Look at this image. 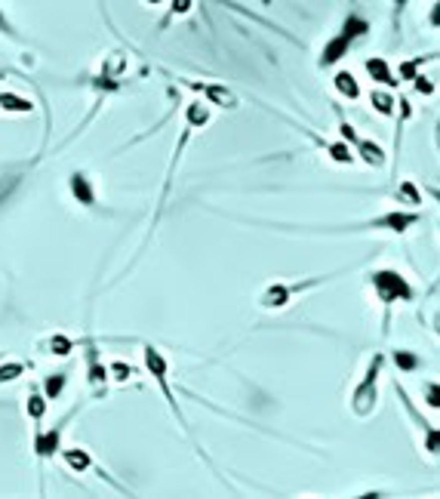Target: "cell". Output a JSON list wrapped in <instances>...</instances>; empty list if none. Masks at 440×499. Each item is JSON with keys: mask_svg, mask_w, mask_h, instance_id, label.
Returning <instances> with one entry per match:
<instances>
[{"mask_svg": "<svg viewBox=\"0 0 440 499\" xmlns=\"http://www.w3.org/2000/svg\"><path fill=\"white\" fill-rule=\"evenodd\" d=\"M376 290L385 302H394V299H410V287L407 280L394 271H379L376 274Z\"/></svg>", "mask_w": 440, "mask_h": 499, "instance_id": "cell-1", "label": "cell"}, {"mask_svg": "<svg viewBox=\"0 0 440 499\" xmlns=\"http://www.w3.org/2000/svg\"><path fill=\"white\" fill-rule=\"evenodd\" d=\"M363 31H366V22H363V19H348V22H345V31H342L339 37H336L333 43L326 46V52H323V62H326V65H329V62H336V59L342 56V52H345L348 40H351V37H357V34H363Z\"/></svg>", "mask_w": 440, "mask_h": 499, "instance_id": "cell-2", "label": "cell"}, {"mask_svg": "<svg viewBox=\"0 0 440 499\" xmlns=\"http://www.w3.org/2000/svg\"><path fill=\"white\" fill-rule=\"evenodd\" d=\"M145 361H148V370L154 373V376H157V382L163 385V395H167L170 398V388H167V379H163V358H160V354L154 351V348H148V351H145ZM173 401V398H170Z\"/></svg>", "mask_w": 440, "mask_h": 499, "instance_id": "cell-3", "label": "cell"}, {"mask_svg": "<svg viewBox=\"0 0 440 499\" xmlns=\"http://www.w3.org/2000/svg\"><path fill=\"white\" fill-rule=\"evenodd\" d=\"M416 222V216H410V213H391V216H382L379 219V225H388V228H394V231H403L407 225H413Z\"/></svg>", "mask_w": 440, "mask_h": 499, "instance_id": "cell-4", "label": "cell"}, {"mask_svg": "<svg viewBox=\"0 0 440 499\" xmlns=\"http://www.w3.org/2000/svg\"><path fill=\"white\" fill-rule=\"evenodd\" d=\"M366 68H370V74H373L376 80H382V83H394V77H391L388 65H385L382 59H370V62H366Z\"/></svg>", "mask_w": 440, "mask_h": 499, "instance_id": "cell-5", "label": "cell"}, {"mask_svg": "<svg viewBox=\"0 0 440 499\" xmlns=\"http://www.w3.org/2000/svg\"><path fill=\"white\" fill-rule=\"evenodd\" d=\"M336 86H339V93H342V96H348V99H357V93H360L351 74H339V77H336Z\"/></svg>", "mask_w": 440, "mask_h": 499, "instance_id": "cell-6", "label": "cell"}, {"mask_svg": "<svg viewBox=\"0 0 440 499\" xmlns=\"http://www.w3.org/2000/svg\"><path fill=\"white\" fill-rule=\"evenodd\" d=\"M286 296H289V287H271V290L262 296V302H265V305H283Z\"/></svg>", "mask_w": 440, "mask_h": 499, "instance_id": "cell-7", "label": "cell"}, {"mask_svg": "<svg viewBox=\"0 0 440 499\" xmlns=\"http://www.w3.org/2000/svg\"><path fill=\"white\" fill-rule=\"evenodd\" d=\"M56 447H59V432H49V435H43V438L37 441V453H40V456H49Z\"/></svg>", "mask_w": 440, "mask_h": 499, "instance_id": "cell-8", "label": "cell"}, {"mask_svg": "<svg viewBox=\"0 0 440 499\" xmlns=\"http://www.w3.org/2000/svg\"><path fill=\"white\" fill-rule=\"evenodd\" d=\"M71 188H74V194L83 201V204H93V191H89V185H86V179L83 176H74V182H71Z\"/></svg>", "mask_w": 440, "mask_h": 499, "instance_id": "cell-9", "label": "cell"}, {"mask_svg": "<svg viewBox=\"0 0 440 499\" xmlns=\"http://www.w3.org/2000/svg\"><path fill=\"white\" fill-rule=\"evenodd\" d=\"M65 459H68V466H71V469H77V472L89 466V456H86L83 450H71V453H65Z\"/></svg>", "mask_w": 440, "mask_h": 499, "instance_id": "cell-10", "label": "cell"}, {"mask_svg": "<svg viewBox=\"0 0 440 499\" xmlns=\"http://www.w3.org/2000/svg\"><path fill=\"white\" fill-rule=\"evenodd\" d=\"M207 96H213L219 105H234V96L228 90H219V86H207Z\"/></svg>", "mask_w": 440, "mask_h": 499, "instance_id": "cell-11", "label": "cell"}, {"mask_svg": "<svg viewBox=\"0 0 440 499\" xmlns=\"http://www.w3.org/2000/svg\"><path fill=\"white\" fill-rule=\"evenodd\" d=\"M49 351H52V354H68V351H71V342L62 339V336H59V339H49Z\"/></svg>", "mask_w": 440, "mask_h": 499, "instance_id": "cell-12", "label": "cell"}, {"mask_svg": "<svg viewBox=\"0 0 440 499\" xmlns=\"http://www.w3.org/2000/svg\"><path fill=\"white\" fill-rule=\"evenodd\" d=\"M363 154H366V160H376V164H379V160H382V151H379V145H373V142H363Z\"/></svg>", "mask_w": 440, "mask_h": 499, "instance_id": "cell-13", "label": "cell"}, {"mask_svg": "<svg viewBox=\"0 0 440 499\" xmlns=\"http://www.w3.org/2000/svg\"><path fill=\"white\" fill-rule=\"evenodd\" d=\"M62 382H65V376H52V379H46V395H49V398H56V395H59V388H62Z\"/></svg>", "mask_w": 440, "mask_h": 499, "instance_id": "cell-14", "label": "cell"}, {"mask_svg": "<svg viewBox=\"0 0 440 499\" xmlns=\"http://www.w3.org/2000/svg\"><path fill=\"white\" fill-rule=\"evenodd\" d=\"M28 413H31L34 419H37V416L43 413V401H40L37 395H31V401H28Z\"/></svg>", "mask_w": 440, "mask_h": 499, "instance_id": "cell-15", "label": "cell"}, {"mask_svg": "<svg viewBox=\"0 0 440 499\" xmlns=\"http://www.w3.org/2000/svg\"><path fill=\"white\" fill-rule=\"evenodd\" d=\"M19 373H22V367H19V364H9V367L0 370V382H3V379H12V376H19Z\"/></svg>", "mask_w": 440, "mask_h": 499, "instance_id": "cell-16", "label": "cell"}, {"mask_svg": "<svg viewBox=\"0 0 440 499\" xmlns=\"http://www.w3.org/2000/svg\"><path fill=\"white\" fill-rule=\"evenodd\" d=\"M373 102L379 105V111H385V114L391 111V99H388V96H373Z\"/></svg>", "mask_w": 440, "mask_h": 499, "instance_id": "cell-17", "label": "cell"}, {"mask_svg": "<svg viewBox=\"0 0 440 499\" xmlns=\"http://www.w3.org/2000/svg\"><path fill=\"white\" fill-rule=\"evenodd\" d=\"M397 364L410 370V367H416V358H413V354H397Z\"/></svg>", "mask_w": 440, "mask_h": 499, "instance_id": "cell-18", "label": "cell"}, {"mask_svg": "<svg viewBox=\"0 0 440 499\" xmlns=\"http://www.w3.org/2000/svg\"><path fill=\"white\" fill-rule=\"evenodd\" d=\"M333 157H336V160H348L351 154H345V148H342V145H336V148H333Z\"/></svg>", "mask_w": 440, "mask_h": 499, "instance_id": "cell-19", "label": "cell"}]
</instances>
